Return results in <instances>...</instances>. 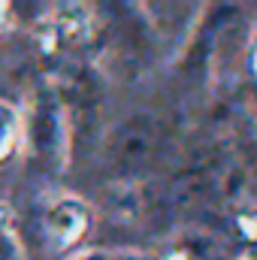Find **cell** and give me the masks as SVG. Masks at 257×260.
Segmentation results:
<instances>
[{
    "label": "cell",
    "mask_w": 257,
    "mask_h": 260,
    "mask_svg": "<svg viewBox=\"0 0 257 260\" xmlns=\"http://www.w3.org/2000/svg\"><path fill=\"white\" fill-rule=\"evenodd\" d=\"M82 224H85V215H82V209H79L76 203H58V206L49 212V218H46L49 233L58 236L61 242L76 239L79 230H82Z\"/></svg>",
    "instance_id": "6da1fadb"
},
{
    "label": "cell",
    "mask_w": 257,
    "mask_h": 260,
    "mask_svg": "<svg viewBox=\"0 0 257 260\" xmlns=\"http://www.w3.org/2000/svg\"><path fill=\"white\" fill-rule=\"evenodd\" d=\"M12 139H15V112L0 103V157L12 148Z\"/></svg>",
    "instance_id": "7a4b0ae2"
}]
</instances>
